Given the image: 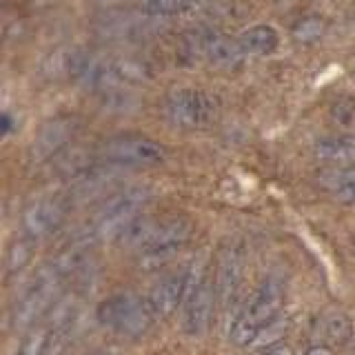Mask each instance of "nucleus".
I'll return each instance as SVG.
<instances>
[{"instance_id": "obj_12", "label": "nucleus", "mask_w": 355, "mask_h": 355, "mask_svg": "<svg viewBox=\"0 0 355 355\" xmlns=\"http://www.w3.org/2000/svg\"><path fill=\"white\" fill-rule=\"evenodd\" d=\"M73 133H76V120L69 116H60V118L44 122L36 140L31 144V155L36 160L51 158V155L58 153L64 144L71 140Z\"/></svg>"}, {"instance_id": "obj_6", "label": "nucleus", "mask_w": 355, "mask_h": 355, "mask_svg": "<svg viewBox=\"0 0 355 355\" xmlns=\"http://www.w3.org/2000/svg\"><path fill=\"white\" fill-rule=\"evenodd\" d=\"M216 297V286L207 277H196L193 282V271H189V293L184 300L182 313V329L187 336L200 338L209 331L211 320H214Z\"/></svg>"}, {"instance_id": "obj_9", "label": "nucleus", "mask_w": 355, "mask_h": 355, "mask_svg": "<svg viewBox=\"0 0 355 355\" xmlns=\"http://www.w3.org/2000/svg\"><path fill=\"white\" fill-rule=\"evenodd\" d=\"M187 293H189V271H178L171 275H164L151 288L147 302L155 318H171L184 304Z\"/></svg>"}, {"instance_id": "obj_16", "label": "nucleus", "mask_w": 355, "mask_h": 355, "mask_svg": "<svg viewBox=\"0 0 355 355\" xmlns=\"http://www.w3.org/2000/svg\"><path fill=\"white\" fill-rule=\"evenodd\" d=\"M94 242H96V238L92 236V233H89V236H85V238L73 240L69 247H64L58 253V258L53 260V266L62 275L78 273V271L83 269V266H87V260H89V255H92Z\"/></svg>"}, {"instance_id": "obj_11", "label": "nucleus", "mask_w": 355, "mask_h": 355, "mask_svg": "<svg viewBox=\"0 0 355 355\" xmlns=\"http://www.w3.org/2000/svg\"><path fill=\"white\" fill-rule=\"evenodd\" d=\"M64 218V207L60 200H38L22 214V229L31 240H40L60 225Z\"/></svg>"}, {"instance_id": "obj_13", "label": "nucleus", "mask_w": 355, "mask_h": 355, "mask_svg": "<svg viewBox=\"0 0 355 355\" xmlns=\"http://www.w3.org/2000/svg\"><path fill=\"white\" fill-rule=\"evenodd\" d=\"M198 47L211 64L222 67V69H233L247 58L238 38H229L220 31H209L205 36H200Z\"/></svg>"}, {"instance_id": "obj_28", "label": "nucleus", "mask_w": 355, "mask_h": 355, "mask_svg": "<svg viewBox=\"0 0 355 355\" xmlns=\"http://www.w3.org/2000/svg\"><path fill=\"white\" fill-rule=\"evenodd\" d=\"M11 127H14V122H11V116L9 114H3V133H11Z\"/></svg>"}, {"instance_id": "obj_5", "label": "nucleus", "mask_w": 355, "mask_h": 355, "mask_svg": "<svg viewBox=\"0 0 355 355\" xmlns=\"http://www.w3.org/2000/svg\"><path fill=\"white\" fill-rule=\"evenodd\" d=\"M189 238H191V222L184 218H175L164 222V225H158L149 242L138 251V264L144 271L160 269L184 247Z\"/></svg>"}, {"instance_id": "obj_17", "label": "nucleus", "mask_w": 355, "mask_h": 355, "mask_svg": "<svg viewBox=\"0 0 355 355\" xmlns=\"http://www.w3.org/2000/svg\"><path fill=\"white\" fill-rule=\"evenodd\" d=\"M158 229V225L149 218V216H138V218H133L129 225L122 229L118 233V238L116 242L120 244V247H125V249H136L140 251L144 244L149 242V238L153 236V231Z\"/></svg>"}, {"instance_id": "obj_2", "label": "nucleus", "mask_w": 355, "mask_h": 355, "mask_svg": "<svg viewBox=\"0 0 355 355\" xmlns=\"http://www.w3.org/2000/svg\"><path fill=\"white\" fill-rule=\"evenodd\" d=\"M153 311L133 291H120L98 306V322L125 338H140L153 324Z\"/></svg>"}, {"instance_id": "obj_4", "label": "nucleus", "mask_w": 355, "mask_h": 355, "mask_svg": "<svg viewBox=\"0 0 355 355\" xmlns=\"http://www.w3.org/2000/svg\"><path fill=\"white\" fill-rule=\"evenodd\" d=\"M147 200H149V191L140 187L127 189V191L114 196L96 216L92 236L96 240H116L118 233L125 229L133 218L140 216V211L147 205Z\"/></svg>"}, {"instance_id": "obj_10", "label": "nucleus", "mask_w": 355, "mask_h": 355, "mask_svg": "<svg viewBox=\"0 0 355 355\" xmlns=\"http://www.w3.org/2000/svg\"><path fill=\"white\" fill-rule=\"evenodd\" d=\"M242 273H244V253L238 244H229L220 253L218 269H216V293L222 304H229L233 295L238 293Z\"/></svg>"}, {"instance_id": "obj_23", "label": "nucleus", "mask_w": 355, "mask_h": 355, "mask_svg": "<svg viewBox=\"0 0 355 355\" xmlns=\"http://www.w3.org/2000/svg\"><path fill=\"white\" fill-rule=\"evenodd\" d=\"M76 313V300L71 295H58V300L47 311V324L49 329L67 327Z\"/></svg>"}, {"instance_id": "obj_27", "label": "nucleus", "mask_w": 355, "mask_h": 355, "mask_svg": "<svg viewBox=\"0 0 355 355\" xmlns=\"http://www.w3.org/2000/svg\"><path fill=\"white\" fill-rule=\"evenodd\" d=\"M306 355H336L331 349H327V347H313V349H309V353Z\"/></svg>"}, {"instance_id": "obj_29", "label": "nucleus", "mask_w": 355, "mask_h": 355, "mask_svg": "<svg viewBox=\"0 0 355 355\" xmlns=\"http://www.w3.org/2000/svg\"><path fill=\"white\" fill-rule=\"evenodd\" d=\"M87 355H103V353H87Z\"/></svg>"}, {"instance_id": "obj_3", "label": "nucleus", "mask_w": 355, "mask_h": 355, "mask_svg": "<svg viewBox=\"0 0 355 355\" xmlns=\"http://www.w3.org/2000/svg\"><path fill=\"white\" fill-rule=\"evenodd\" d=\"M62 273L55 269L53 262L49 266H42L38 275L33 277L27 291L16 302L14 313H11V327L14 329H31L33 322L42 318L49 311V306L58 300Z\"/></svg>"}, {"instance_id": "obj_1", "label": "nucleus", "mask_w": 355, "mask_h": 355, "mask_svg": "<svg viewBox=\"0 0 355 355\" xmlns=\"http://www.w3.org/2000/svg\"><path fill=\"white\" fill-rule=\"evenodd\" d=\"M284 304V291L280 280L275 277H264L262 284L255 288L249 302L238 313L236 322L231 327V338L240 347L255 344L260 333L280 318V311Z\"/></svg>"}, {"instance_id": "obj_25", "label": "nucleus", "mask_w": 355, "mask_h": 355, "mask_svg": "<svg viewBox=\"0 0 355 355\" xmlns=\"http://www.w3.org/2000/svg\"><path fill=\"white\" fill-rule=\"evenodd\" d=\"M331 118L342 127H351L355 122V103H351L349 98L338 100V103L331 107Z\"/></svg>"}, {"instance_id": "obj_21", "label": "nucleus", "mask_w": 355, "mask_h": 355, "mask_svg": "<svg viewBox=\"0 0 355 355\" xmlns=\"http://www.w3.org/2000/svg\"><path fill=\"white\" fill-rule=\"evenodd\" d=\"M191 7H193V0H144L142 3L144 14L153 18L178 16V14H184V11Z\"/></svg>"}, {"instance_id": "obj_18", "label": "nucleus", "mask_w": 355, "mask_h": 355, "mask_svg": "<svg viewBox=\"0 0 355 355\" xmlns=\"http://www.w3.org/2000/svg\"><path fill=\"white\" fill-rule=\"evenodd\" d=\"M322 336H324L331 344H347L353 336V322L347 313H342V311H329V313L322 315Z\"/></svg>"}, {"instance_id": "obj_22", "label": "nucleus", "mask_w": 355, "mask_h": 355, "mask_svg": "<svg viewBox=\"0 0 355 355\" xmlns=\"http://www.w3.org/2000/svg\"><path fill=\"white\" fill-rule=\"evenodd\" d=\"M331 191L340 202L355 205V169H338L331 178Z\"/></svg>"}, {"instance_id": "obj_30", "label": "nucleus", "mask_w": 355, "mask_h": 355, "mask_svg": "<svg viewBox=\"0 0 355 355\" xmlns=\"http://www.w3.org/2000/svg\"><path fill=\"white\" fill-rule=\"evenodd\" d=\"M353 251H355V240H353Z\"/></svg>"}, {"instance_id": "obj_7", "label": "nucleus", "mask_w": 355, "mask_h": 355, "mask_svg": "<svg viewBox=\"0 0 355 355\" xmlns=\"http://www.w3.org/2000/svg\"><path fill=\"white\" fill-rule=\"evenodd\" d=\"M105 158L122 166H151L164 160V147L144 136H118L105 144Z\"/></svg>"}, {"instance_id": "obj_14", "label": "nucleus", "mask_w": 355, "mask_h": 355, "mask_svg": "<svg viewBox=\"0 0 355 355\" xmlns=\"http://www.w3.org/2000/svg\"><path fill=\"white\" fill-rule=\"evenodd\" d=\"M318 160L333 166H349L355 162V138L351 136H329L315 144Z\"/></svg>"}, {"instance_id": "obj_15", "label": "nucleus", "mask_w": 355, "mask_h": 355, "mask_svg": "<svg viewBox=\"0 0 355 355\" xmlns=\"http://www.w3.org/2000/svg\"><path fill=\"white\" fill-rule=\"evenodd\" d=\"M238 42L244 55H269L277 49L280 36L271 25H255L244 29L238 36Z\"/></svg>"}, {"instance_id": "obj_8", "label": "nucleus", "mask_w": 355, "mask_h": 355, "mask_svg": "<svg viewBox=\"0 0 355 355\" xmlns=\"http://www.w3.org/2000/svg\"><path fill=\"white\" fill-rule=\"evenodd\" d=\"M166 118L173 127L198 129L211 118L214 105L198 89H175L166 98Z\"/></svg>"}, {"instance_id": "obj_24", "label": "nucleus", "mask_w": 355, "mask_h": 355, "mask_svg": "<svg viewBox=\"0 0 355 355\" xmlns=\"http://www.w3.org/2000/svg\"><path fill=\"white\" fill-rule=\"evenodd\" d=\"M31 242L33 240L27 238V240H16L14 244H11L9 251H7V260H5L7 262V273H18L29 264L31 253H33Z\"/></svg>"}, {"instance_id": "obj_19", "label": "nucleus", "mask_w": 355, "mask_h": 355, "mask_svg": "<svg viewBox=\"0 0 355 355\" xmlns=\"http://www.w3.org/2000/svg\"><path fill=\"white\" fill-rule=\"evenodd\" d=\"M53 342V331L49 327H31L22 338L16 355H47Z\"/></svg>"}, {"instance_id": "obj_26", "label": "nucleus", "mask_w": 355, "mask_h": 355, "mask_svg": "<svg viewBox=\"0 0 355 355\" xmlns=\"http://www.w3.org/2000/svg\"><path fill=\"white\" fill-rule=\"evenodd\" d=\"M258 355H295V351L288 347L286 342H273V344H266L258 351Z\"/></svg>"}, {"instance_id": "obj_20", "label": "nucleus", "mask_w": 355, "mask_h": 355, "mask_svg": "<svg viewBox=\"0 0 355 355\" xmlns=\"http://www.w3.org/2000/svg\"><path fill=\"white\" fill-rule=\"evenodd\" d=\"M324 33H327V20L320 16H306L302 20H297L291 29L293 40L302 44H313L324 38Z\"/></svg>"}]
</instances>
